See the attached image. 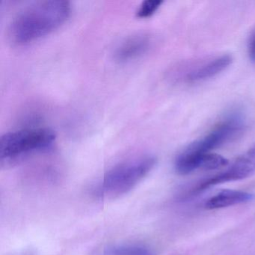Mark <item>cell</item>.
<instances>
[{"label": "cell", "instance_id": "cell-1", "mask_svg": "<svg viewBox=\"0 0 255 255\" xmlns=\"http://www.w3.org/2000/svg\"><path fill=\"white\" fill-rule=\"evenodd\" d=\"M71 5L64 0L35 2L23 8L10 24L9 37L14 44H26L51 33L66 22Z\"/></svg>", "mask_w": 255, "mask_h": 255}, {"label": "cell", "instance_id": "cell-2", "mask_svg": "<svg viewBox=\"0 0 255 255\" xmlns=\"http://www.w3.org/2000/svg\"><path fill=\"white\" fill-rule=\"evenodd\" d=\"M244 128L245 119L242 113H229L208 133L191 143L178 155L174 162L176 171L185 175L196 171L201 156L237 138Z\"/></svg>", "mask_w": 255, "mask_h": 255}, {"label": "cell", "instance_id": "cell-3", "mask_svg": "<svg viewBox=\"0 0 255 255\" xmlns=\"http://www.w3.org/2000/svg\"><path fill=\"white\" fill-rule=\"evenodd\" d=\"M154 156H140L122 162L107 171L95 189L99 198H119L133 189L156 165Z\"/></svg>", "mask_w": 255, "mask_h": 255}, {"label": "cell", "instance_id": "cell-4", "mask_svg": "<svg viewBox=\"0 0 255 255\" xmlns=\"http://www.w3.org/2000/svg\"><path fill=\"white\" fill-rule=\"evenodd\" d=\"M56 135L48 128H28L7 132L0 138V159L11 161L53 145Z\"/></svg>", "mask_w": 255, "mask_h": 255}, {"label": "cell", "instance_id": "cell-5", "mask_svg": "<svg viewBox=\"0 0 255 255\" xmlns=\"http://www.w3.org/2000/svg\"><path fill=\"white\" fill-rule=\"evenodd\" d=\"M255 173V144H254L246 153L239 156L228 169L201 182L192 190V193H198L221 183L243 180Z\"/></svg>", "mask_w": 255, "mask_h": 255}, {"label": "cell", "instance_id": "cell-6", "mask_svg": "<svg viewBox=\"0 0 255 255\" xmlns=\"http://www.w3.org/2000/svg\"><path fill=\"white\" fill-rule=\"evenodd\" d=\"M231 63L232 57L226 54L202 61L183 73V80L191 83L205 81L225 71Z\"/></svg>", "mask_w": 255, "mask_h": 255}, {"label": "cell", "instance_id": "cell-7", "mask_svg": "<svg viewBox=\"0 0 255 255\" xmlns=\"http://www.w3.org/2000/svg\"><path fill=\"white\" fill-rule=\"evenodd\" d=\"M151 44V39L145 33H135L124 38L114 51L118 62H128L134 60L147 53Z\"/></svg>", "mask_w": 255, "mask_h": 255}, {"label": "cell", "instance_id": "cell-8", "mask_svg": "<svg viewBox=\"0 0 255 255\" xmlns=\"http://www.w3.org/2000/svg\"><path fill=\"white\" fill-rule=\"evenodd\" d=\"M254 198L253 194L243 191L225 189L211 197L205 203L207 210H216L249 202Z\"/></svg>", "mask_w": 255, "mask_h": 255}, {"label": "cell", "instance_id": "cell-9", "mask_svg": "<svg viewBox=\"0 0 255 255\" xmlns=\"http://www.w3.org/2000/svg\"><path fill=\"white\" fill-rule=\"evenodd\" d=\"M104 255H154L148 248L141 245L119 244L109 246Z\"/></svg>", "mask_w": 255, "mask_h": 255}, {"label": "cell", "instance_id": "cell-10", "mask_svg": "<svg viewBox=\"0 0 255 255\" xmlns=\"http://www.w3.org/2000/svg\"><path fill=\"white\" fill-rule=\"evenodd\" d=\"M161 0H146L141 2L136 11V17L138 18H147L153 15L162 4Z\"/></svg>", "mask_w": 255, "mask_h": 255}, {"label": "cell", "instance_id": "cell-11", "mask_svg": "<svg viewBox=\"0 0 255 255\" xmlns=\"http://www.w3.org/2000/svg\"><path fill=\"white\" fill-rule=\"evenodd\" d=\"M249 56H250L251 59L255 62V33L249 44Z\"/></svg>", "mask_w": 255, "mask_h": 255}, {"label": "cell", "instance_id": "cell-12", "mask_svg": "<svg viewBox=\"0 0 255 255\" xmlns=\"http://www.w3.org/2000/svg\"><path fill=\"white\" fill-rule=\"evenodd\" d=\"M22 255H34V254L32 252H26V253L23 254Z\"/></svg>", "mask_w": 255, "mask_h": 255}]
</instances>
